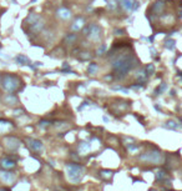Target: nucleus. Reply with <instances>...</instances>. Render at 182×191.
Masks as SVG:
<instances>
[{
  "label": "nucleus",
  "mask_w": 182,
  "mask_h": 191,
  "mask_svg": "<svg viewBox=\"0 0 182 191\" xmlns=\"http://www.w3.org/2000/svg\"><path fill=\"white\" fill-rule=\"evenodd\" d=\"M21 84L20 79L16 75L13 74H4L1 76V88L7 92H14L19 89V85Z\"/></svg>",
  "instance_id": "1"
},
{
  "label": "nucleus",
  "mask_w": 182,
  "mask_h": 191,
  "mask_svg": "<svg viewBox=\"0 0 182 191\" xmlns=\"http://www.w3.org/2000/svg\"><path fill=\"white\" fill-rule=\"evenodd\" d=\"M26 22H29L30 29L33 30L34 33H39L41 29L44 28V21L39 15L36 14H30L28 18H26Z\"/></svg>",
  "instance_id": "2"
},
{
  "label": "nucleus",
  "mask_w": 182,
  "mask_h": 191,
  "mask_svg": "<svg viewBox=\"0 0 182 191\" xmlns=\"http://www.w3.org/2000/svg\"><path fill=\"white\" fill-rule=\"evenodd\" d=\"M85 35L86 36H90L92 40H98L100 39V36H101V29H100V26L96 25V24H91L89 28H86L85 29Z\"/></svg>",
  "instance_id": "3"
},
{
  "label": "nucleus",
  "mask_w": 182,
  "mask_h": 191,
  "mask_svg": "<svg viewBox=\"0 0 182 191\" xmlns=\"http://www.w3.org/2000/svg\"><path fill=\"white\" fill-rule=\"evenodd\" d=\"M5 142H6V146L9 150H15L19 147L20 142H19L18 139H15L13 136H9V137H5Z\"/></svg>",
  "instance_id": "4"
},
{
  "label": "nucleus",
  "mask_w": 182,
  "mask_h": 191,
  "mask_svg": "<svg viewBox=\"0 0 182 191\" xmlns=\"http://www.w3.org/2000/svg\"><path fill=\"white\" fill-rule=\"evenodd\" d=\"M0 179L6 184H11L15 180V175L9 171H0Z\"/></svg>",
  "instance_id": "5"
},
{
  "label": "nucleus",
  "mask_w": 182,
  "mask_h": 191,
  "mask_svg": "<svg viewBox=\"0 0 182 191\" xmlns=\"http://www.w3.org/2000/svg\"><path fill=\"white\" fill-rule=\"evenodd\" d=\"M121 1V5H122L125 9L128 10V11H132L137 7V3H135V0H120Z\"/></svg>",
  "instance_id": "6"
},
{
  "label": "nucleus",
  "mask_w": 182,
  "mask_h": 191,
  "mask_svg": "<svg viewBox=\"0 0 182 191\" xmlns=\"http://www.w3.org/2000/svg\"><path fill=\"white\" fill-rule=\"evenodd\" d=\"M1 166L4 169H13L15 166V161L11 157H5L1 160Z\"/></svg>",
  "instance_id": "7"
},
{
  "label": "nucleus",
  "mask_w": 182,
  "mask_h": 191,
  "mask_svg": "<svg viewBox=\"0 0 182 191\" xmlns=\"http://www.w3.org/2000/svg\"><path fill=\"white\" fill-rule=\"evenodd\" d=\"M29 142V146L31 147L33 150H35V151H39V150L43 149V144H41L40 141L37 140H33V139H30V140H28Z\"/></svg>",
  "instance_id": "8"
},
{
  "label": "nucleus",
  "mask_w": 182,
  "mask_h": 191,
  "mask_svg": "<svg viewBox=\"0 0 182 191\" xmlns=\"http://www.w3.org/2000/svg\"><path fill=\"white\" fill-rule=\"evenodd\" d=\"M15 61L18 64H20V65H29L30 64V60L26 58L25 55H18L16 58H15Z\"/></svg>",
  "instance_id": "9"
},
{
  "label": "nucleus",
  "mask_w": 182,
  "mask_h": 191,
  "mask_svg": "<svg viewBox=\"0 0 182 191\" xmlns=\"http://www.w3.org/2000/svg\"><path fill=\"white\" fill-rule=\"evenodd\" d=\"M58 15L61 19H67V18H70V11L67 10V9H64V7H61V9H59L58 10Z\"/></svg>",
  "instance_id": "10"
},
{
  "label": "nucleus",
  "mask_w": 182,
  "mask_h": 191,
  "mask_svg": "<svg viewBox=\"0 0 182 191\" xmlns=\"http://www.w3.org/2000/svg\"><path fill=\"white\" fill-rule=\"evenodd\" d=\"M5 103L7 105H14V104L18 103V99H16V96L13 95V94H9V95L5 96Z\"/></svg>",
  "instance_id": "11"
},
{
  "label": "nucleus",
  "mask_w": 182,
  "mask_h": 191,
  "mask_svg": "<svg viewBox=\"0 0 182 191\" xmlns=\"http://www.w3.org/2000/svg\"><path fill=\"white\" fill-rule=\"evenodd\" d=\"M84 19H77L76 21L74 22V25H73V29L75 30V31H76V30H80L82 26H84Z\"/></svg>",
  "instance_id": "12"
},
{
  "label": "nucleus",
  "mask_w": 182,
  "mask_h": 191,
  "mask_svg": "<svg viewBox=\"0 0 182 191\" xmlns=\"http://www.w3.org/2000/svg\"><path fill=\"white\" fill-rule=\"evenodd\" d=\"M75 39H76V35L75 34H69L67 36H65V41L67 44H71V43H74Z\"/></svg>",
  "instance_id": "13"
},
{
  "label": "nucleus",
  "mask_w": 182,
  "mask_h": 191,
  "mask_svg": "<svg viewBox=\"0 0 182 191\" xmlns=\"http://www.w3.org/2000/svg\"><path fill=\"white\" fill-rule=\"evenodd\" d=\"M96 70H97V65L95 63H92V64H90V66L88 69V73L89 74H95V73H96Z\"/></svg>",
  "instance_id": "14"
},
{
  "label": "nucleus",
  "mask_w": 182,
  "mask_h": 191,
  "mask_svg": "<svg viewBox=\"0 0 182 191\" xmlns=\"http://www.w3.org/2000/svg\"><path fill=\"white\" fill-rule=\"evenodd\" d=\"M145 70L147 71V75H150V74H153L155 67H153L152 64H150V65H147V66H146V69H145Z\"/></svg>",
  "instance_id": "15"
},
{
  "label": "nucleus",
  "mask_w": 182,
  "mask_h": 191,
  "mask_svg": "<svg viewBox=\"0 0 182 191\" xmlns=\"http://www.w3.org/2000/svg\"><path fill=\"white\" fill-rule=\"evenodd\" d=\"M173 46H175V41H173V40H168L167 43H166V48H168V49H172Z\"/></svg>",
  "instance_id": "16"
},
{
  "label": "nucleus",
  "mask_w": 182,
  "mask_h": 191,
  "mask_svg": "<svg viewBox=\"0 0 182 191\" xmlns=\"http://www.w3.org/2000/svg\"><path fill=\"white\" fill-rule=\"evenodd\" d=\"M105 50H106V46L105 45H101V48L97 50V55H102V52H105Z\"/></svg>",
  "instance_id": "17"
},
{
  "label": "nucleus",
  "mask_w": 182,
  "mask_h": 191,
  "mask_svg": "<svg viewBox=\"0 0 182 191\" xmlns=\"http://www.w3.org/2000/svg\"><path fill=\"white\" fill-rule=\"evenodd\" d=\"M0 49H1V44H0Z\"/></svg>",
  "instance_id": "18"
}]
</instances>
